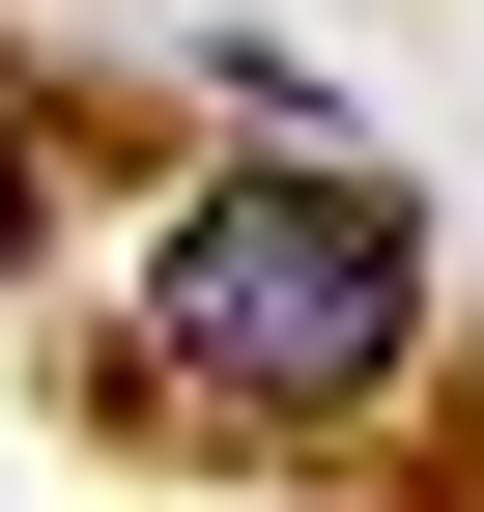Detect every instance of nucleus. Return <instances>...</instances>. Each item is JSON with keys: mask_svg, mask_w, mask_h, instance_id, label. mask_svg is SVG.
<instances>
[{"mask_svg": "<svg viewBox=\"0 0 484 512\" xmlns=\"http://www.w3.org/2000/svg\"><path fill=\"white\" fill-rule=\"evenodd\" d=\"M399 342H428V228H399L342 143H285V171H228V200L143 228V370L228 399V427H342Z\"/></svg>", "mask_w": 484, "mask_h": 512, "instance_id": "1", "label": "nucleus"}, {"mask_svg": "<svg viewBox=\"0 0 484 512\" xmlns=\"http://www.w3.org/2000/svg\"><path fill=\"white\" fill-rule=\"evenodd\" d=\"M29 228H57V171H29V114H0V256H29Z\"/></svg>", "mask_w": 484, "mask_h": 512, "instance_id": "2", "label": "nucleus"}]
</instances>
